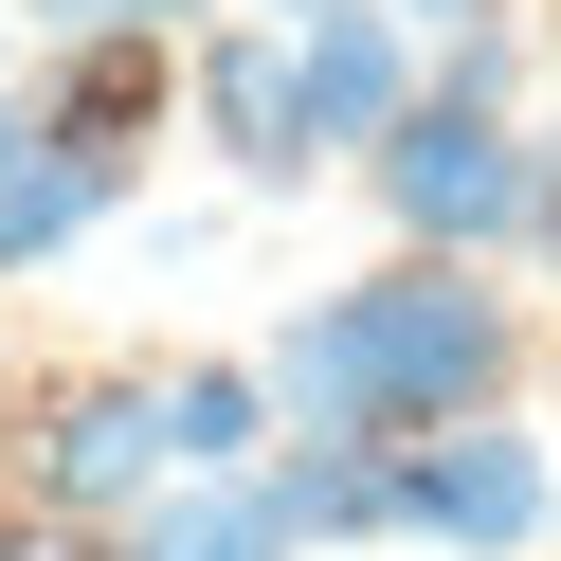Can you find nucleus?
<instances>
[{
    "label": "nucleus",
    "mask_w": 561,
    "mask_h": 561,
    "mask_svg": "<svg viewBox=\"0 0 561 561\" xmlns=\"http://www.w3.org/2000/svg\"><path fill=\"white\" fill-rule=\"evenodd\" d=\"M399 19H416V37H453V19H507V0H399Z\"/></svg>",
    "instance_id": "obj_12"
},
{
    "label": "nucleus",
    "mask_w": 561,
    "mask_h": 561,
    "mask_svg": "<svg viewBox=\"0 0 561 561\" xmlns=\"http://www.w3.org/2000/svg\"><path fill=\"white\" fill-rule=\"evenodd\" d=\"M525 272H561V127H543V199H525Z\"/></svg>",
    "instance_id": "obj_11"
},
{
    "label": "nucleus",
    "mask_w": 561,
    "mask_h": 561,
    "mask_svg": "<svg viewBox=\"0 0 561 561\" xmlns=\"http://www.w3.org/2000/svg\"><path fill=\"white\" fill-rule=\"evenodd\" d=\"M163 399H182V471H254V453L290 435L272 363H163Z\"/></svg>",
    "instance_id": "obj_10"
},
{
    "label": "nucleus",
    "mask_w": 561,
    "mask_h": 561,
    "mask_svg": "<svg viewBox=\"0 0 561 561\" xmlns=\"http://www.w3.org/2000/svg\"><path fill=\"white\" fill-rule=\"evenodd\" d=\"M363 199H380V236H416V254H525L543 127L489 110V91H416V110L363 146Z\"/></svg>",
    "instance_id": "obj_3"
},
{
    "label": "nucleus",
    "mask_w": 561,
    "mask_h": 561,
    "mask_svg": "<svg viewBox=\"0 0 561 561\" xmlns=\"http://www.w3.org/2000/svg\"><path fill=\"white\" fill-rule=\"evenodd\" d=\"M37 110L146 163V146H163V110H182V73H163V19H91V37H37Z\"/></svg>",
    "instance_id": "obj_7"
},
{
    "label": "nucleus",
    "mask_w": 561,
    "mask_h": 561,
    "mask_svg": "<svg viewBox=\"0 0 561 561\" xmlns=\"http://www.w3.org/2000/svg\"><path fill=\"white\" fill-rule=\"evenodd\" d=\"M254 19H344V0H254Z\"/></svg>",
    "instance_id": "obj_14"
},
{
    "label": "nucleus",
    "mask_w": 561,
    "mask_h": 561,
    "mask_svg": "<svg viewBox=\"0 0 561 561\" xmlns=\"http://www.w3.org/2000/svg\"><path fill=\"white\" fill-rule=\"evenodd\" d=\"M254 363L290 399V435H435V416H489L525 380V308H507V254H416L399 236L327 308H290Z\"/></svg>",
    "instance_id": "obj_1"
},
{
    "label": "nucleus",
    "mask_w": 561,
    "mask_h": 561,
    "mask_svg": "<svg viewBox=\"0 0 561 561\" xmlns=\"http://www.w3.org/2000/svg\"><path fill=\"white\" fill-rule=\"evenodd\" d=\"M272 489L308 543H399V435H272Z\"/></svg>",
    "instance_id": "obj_9"
},
{
    "label": "nucleus",
    "mask_w": 561,
    "mask_h": 561,
    "mask_svg": "<svg viewBox=\"0 0 561 561\" xmlns=\"http://www.w3.org/2000/svg\"><path fill=\"white\" fill-rule=\"evenodd\" d=\"M110 218H127V146H91V127H55V110L0 146V290L55 272L73 236H110Z\"/></svg>",
    "instance_id": "obj_6"
},
{
    "label": "nucleus",
    "mask_w": 561,
    "mask_h": 561,
    "mask_svg": "<svg viewBox=\"0 0 561 561\" xmlns=\"http://www.w3.org/2000/svg\"><path fill=\"white\" fill-rule=\"evenodd\" d=\"M182 110H199V146H218V182L236 199H308L327 182V127H308V55H290V19H199L182 37Z\"/></svg>",
    "instance_id": "obj_4"
},
{
    "label": "nucleus",
    "mask_w": 561,
    "mask_h": 561,
    "mask_svg": "<svg viewBox=\"0 0 561 561\" xmlns=\"http://www.w3.org/2000/svg\"><path fill=\"white\" fill-rule=\"evenodd\" d=\"M19 127H37V73H0V146H19Z\"/></svg>",
    "instance_id": "obj_13"
},
{
    "label": "nucleus",
    "mask_w": 561,
    "mask_h": 561,
    "mask_svg": "<svg viewBox=\"0 0 561 561\" xmlns=\"http://www.w3.org/2000/svg\"><path fill=\"white\" fill-rule=\"evenodd\" d=\"M163 489H182V399H163V363H55L37 399H19V435H0V543L91 561L127 507H163Z\"/></svg>",
    "instance_id": "obj_2"
},
{
    "label": "nucleus",
    "mask_w": 561,
    "mask_h": 561,
    "mask_svg": "<svg viewBox=\"0 0 561 561\" xmlns=\"http://www.w3.org/2000/svg\"><path fill=\"white\" fill-rule=\"evenodd\" d=\"M91 561H308V525H290V489H272V453H254V471H182L163 507H127Z\"/></svg>",
    "instance_id": "obj_8"
},
{
    "label": "nucleus",
    "mask_w": 561,
    "mask_h": 561,
    "mask_svg": "<svg viewBox=\"0 0 561 561\" xmlns=\"http://www.w3.org/2000/svg\"><path fill=\"white\" fill-rule=\"evenodd\" d=\"M561 525V453L525 435L507 399L489 416H435V435H399V543H453V561H525Z\"/></svg>",
    "instance_id": "obj_5"
}]
</instances>
